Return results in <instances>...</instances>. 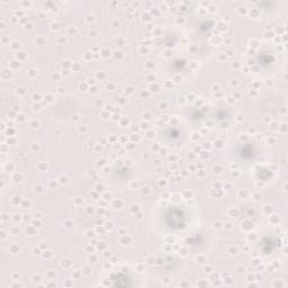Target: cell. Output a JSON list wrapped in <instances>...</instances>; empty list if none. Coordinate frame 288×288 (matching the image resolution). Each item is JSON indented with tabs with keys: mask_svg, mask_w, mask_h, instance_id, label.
I'll return each mask as SVG.
<instances>
[{
	"mask_svg": "<svg viewBox=\"0 0 288 288\" xmlns=\"http://www.w3.org/2000/svg\"><path fill=\"white\" fill-rule=\"evenodd\" d=\"M165 222L172 230L184 229L187 223V215L183 208L171 207L166 213Z\"/></svg>",
	"mask_w": 288,
	"mask_h": 288,
	"instance_id": "obj_1",
	"label": "cell"
},
{
	"mask_svg": "<svg viewBox=\"0 0 288 288\" xmlns=\"http://www.w3.org/2000/svg\"><path fill=\"white\" fill-rule=\"evenodd\" d=\"M112 280L114 282V285L115 286H130V277L125 275V273H116V275L112 276Z\"/></svg>",
	"mask_w": 288,
	"mask_h": 288,
	"instance_id": "obj_2",
	"label": "cell"
}]
</instances>
